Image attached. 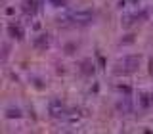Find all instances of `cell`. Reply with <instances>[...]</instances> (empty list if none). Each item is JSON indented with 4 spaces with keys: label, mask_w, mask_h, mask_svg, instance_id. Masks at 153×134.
<instances>
[{
    "label": "cell",
    "mask_w": 153,
    "mask_h": 134,
    "mask_svg": "<svg viewBox=\"0 0 153 134\" xmlns=\"http://www.w3.org/2000/svg\"><path fill=\"white\" fill-rule=\"evenodd\" d=\"M67 19L73 21L75 25H86V23H90L94 19V12H90V10H80V12H73Z\"/></svg>",
    "instance_id": "obj_1"
},
{
    "label": "cell",
    "mask_w": 153,
    "mask_h": 134,
    "mask_svg": "<svg viewBox=\"0 0 153 134\" xmlns=\"http://www.w3.org/2000/svg\"><path fill=\"white\" fill-rule=\"evenodd\" d=\"M50 111L54 113V115H59V113H63V111H65V107L61 105L59 100H54V102H52V105H50Z\"/></svg>",
    "instance_id": "obj_2"
},
{
    "label": "cell",
    "mask_w": 153,
    "mask_h": 134,
    "mask_svg": "<svg viewBox=\"0 0 153 134\" xmlns=\"http://www.w3.org/2000/svg\"><path fill=\"white\" fill-rule=\"evenodd\" d=\"M8 33H10V35H12L13 38H23V31H21L19 27H16V25H10Z\"/></svg>",
    "instance_id": "obj_3"
},
{
    "label": "cell",
    "mask_w": 153,
    "mask_h": 134,
    "mask_svg": "<svg viewBox=\"0 0 153 134\" xmlns=\"http://www.w3.org/2000/svg\"><path fill=\"white\" fill-rule=\"evenodd\" d=\"M35 4H40V0H25V12H35V10L38 8V6H35Z\"/></svg>",
    "instance_id": "obj_4"
},
{
    "label": "cell",
    "mask_w": 153,
    "mask_h": 134,
    "mask_svg": "<svg viewBox=\"0 0 153 134\" xmlns=\"http://www.w3.org/2000/svg\"><path fill=\"white\" fill-rule=\"evenodd\" d=\"M35 44H36L38 48L48 46V38H46V35H40V38H36V40H35Z\"/></svg>",
    "instance_id": "obj_5"
},
{
    "label": "cell",
    "mask_w": 153,
    "mask_h": 134,
    "mask_svg": "<svg viewBox=\"0 0 153 134\" xmlns=\"http://www.w3.org/2000/svg\"><path fill=\"white\" fill-rule=\"evenodd\" d=\"M52 4H56V6H61V4H65V0H52Z\"/></svg>",
    "instance_id": "obj_6"
},
{
    "label": "cell",
    "mask_w": 153,
    "mask_h": 134,
    "mask_svg": "<svg viewBox=\"0 0 153 134\" xmlns=\"http://www.w3.org/2000/svg\"><path fill=\"white\" fill-rule=\"evenodd\" d=\"M149 71H151V73H153V60H151V69H149Z\"/></svg>",
    "instance_id": "obj_7"
}]
</instances>
